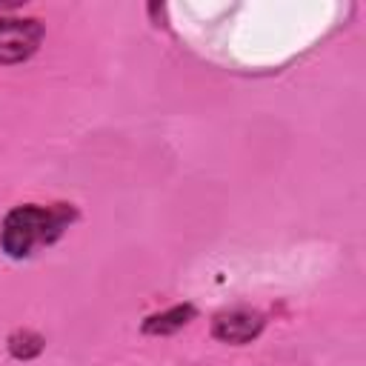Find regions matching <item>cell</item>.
I'll return each instance as SVG.
<instances>
[{"instance_id": "obj_4", "label": "cell", "mask_w": 366, "mask_h": 366, "mask_svg": "<svg viewBox=\"0 0 366 366\" xmlns=\"http://www.w3.org/2000/svg\"><path fill=\"white\" fill-rule=\"evenodd\" d=\"M194 315H197V312H194L192 303H177V306H172V309H166V312L149 315L140 329H143V335H157V337L174 335V332H180Z\"/></svg>"}, {"instance_id": "obj_3", "label": "cell", "mask_w": 366, "mask_h": 366, "mask_svg": "<svg viewBox=\"0 0 366 366\" xmlns=\"http://www.w3.org/2000/svg\"><path fill=\"white\" fill-rule=\"evenodd\" d=\"M263 326H266V317L257 309H229L214 317L212 335L223 343L243 346V343H252L263 332Z\"/></svg>"}, {"instance_id": "obj_2", "label": "cell", "mask_w": 366, "mask_h": 366, "mask_svg": "<svg viewBox=\"0 0 366 366\" xmlns=\"http://www.w3.org/2000/svg\"><path fill=\"white\" fill-rule=\"evenodd\" d=\"M46 29L34 17H0V63L14 66L29 60L43 40Z\"/></svg>"}, {"instance_id": "obj_5", "label": "cell", "mask_w": 366, "mask_h": 366, "mask_svg": "<svg viewBox=\"0 0 366 366\" xmlns=\"http://www.w3.org/2000/svg\"><path fill=\"white\" fill-rule=\"evenodd\" d=\"M46 349V340L43 335L31 332V329H17L11 337H9V352L20 360H29V357H37L40 352Z\"/></svg>"}, {"instance_id": "obj_1", "label": "cell", "mask_w": 366, "mask_h": 366, "mask_svg": "<svg viewBox=\"0 0 366 366\" xmlns=\"http://www.w3.org/2000/svg\"><path fill=\"white\" fill-rule=\"evenodd\" d=\"M77 217V212L69 203H54V206H37V203H26V206H14L3 226H0V249L11 257V260H23L29 254H34V249L54 243L69 223Z\"/></svg>"}]
</instances>
